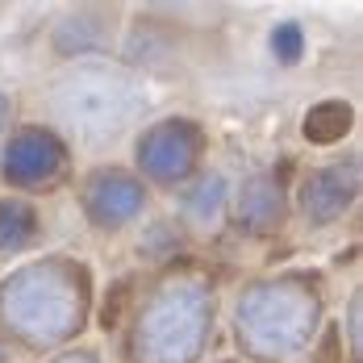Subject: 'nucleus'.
<instances>
[{"label": "nucleus", "instance_id": "f03ea898", "mask_svg": "<svg viewBox=\"0 0 363 363\" xmlns=\"http://www.w3.org/2000/svg\"><path fill=\"white\" fill-rule=\"evenodd\" d=\"M276 46L284 50V59H296V26H284V30L276 34Z\"/></svg>", "mask_w": 363, "mask_h": 363}, {"label": "nucleus", "instance_id": "f257e3e1", "mask_svg": "<svg viewBox=\"0 0 363 363\" xmlns=\"http://www.w3.org/2000/svg\"><path fill=\"white\" fill-rule=\"evenodd\" d=\"M138 105L143 96L134 92V84L105 67H84L55 84V117L84 143L117 138L138 113Z\"/></svg>", "mask_w": 363, "mask_h": 363}]
</instances>
